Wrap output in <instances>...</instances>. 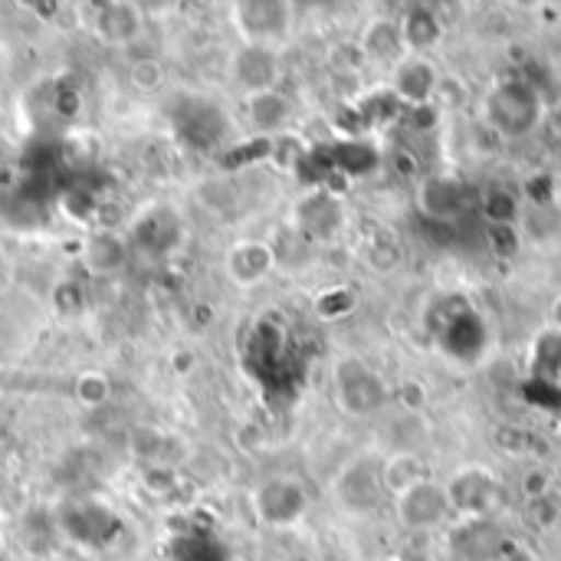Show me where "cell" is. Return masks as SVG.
<instances>
[{"label": "cell", "mask_w": 561, "mask_h": 561, "mask_svg": "<svg viewBox=\"0 0 561 561\" xmlns=\"http://www.w3.org/2000/svg\"><path fill=\"white\" fill-rule=\"evenodd\" d=\"M381 561H401V559H381Z\"/></svg>", "instance_id": "30"}, {"label": "cell", "mask_w": 561, "mask_h": 561, "mask_svg": "<svg viewBox=\"0 0 561 561\" xmlns=\"http://www.w3.org/2000/svg\"><path fill=\"white\" fill-rule=\"evenodd\" d=\"M447 516H450L447 490L434 480H424L414 490L398 496V519L408 533H431Z\"/></svg>", "instance_id": "6"}, {"label": "cell", "mask_w": 561, "mask_h": 561, "mask_svg": "<svg viewBox=\"0 0 561 561\" xmlns=\"http://www.w3.org/2000/svg\"><path fill=\"white\" fill-rule=\"evenodd\" d=\"M444 490H447L450 513H460L467 519L486 516L493 510L496 496H500V486H496L493 473H486L483 467H463V470H457Z\"/></svg>", "instance_id": "4"}, {"label": "cell", "mask_w": 561, "mask_h": 561, "mask_svg": "<svg viewBox=\"0 0 561 561\" xmlns=\"http://www.w3.org/2000/svg\"><path fill=\"white\" fill-rule=\"evenodd\" d=\"M131 243L151 256H161L168 250H174L181 243V220L174 217V210L161 207L151 210L148 217H141L131 230Z\"/></svg>", "instance_id": "14"}, {"label": "cell", "mask_w": 561, "mask_h": 561, "mask_svg": "<svg viewBox=\"0 0 561 561\" xmlns=\"http://www.w3.org/2000/svg\"><path fill=\"white\" fill-rule=\"evenodd\" d=\"M355 309V296L348 289H332L319 299V316L325 319H339V316H348Z\"/></svg>", "instance_id": "28"}, {"label": "cell", "mask_w": 561, "mask_h": 561, "mask_svg": "<svg viewBox=\"0 0 561 561\" xmlns=\"http://www.w3.org/2000/svg\"><path fill=\"white\" fill-rule=\"evenodd\" d=\"M276 76H279V62H276L273 46H253V43H247V46L237 53V59H233V79H237L250 95L273 92Z\"/></svg>", "instance_id": "12"}, {"label": "cell", "mask_w": 561, "mask_h": 561, "mask_svg": "<svg viewBox=\"0 0 561 561\" xmlns=\"http://www.w3.org/2000/svg\"><path fill=\"white\" fill-rule=\"evenodd\" d=\"M424 480H431V477H427L421 457H414V454H408V450H401V454H394V457H388V460L381 463V486H385V493H391L394 500H398L401 493L414 490V486L424 483Z\"/></svg>", "instance_id": "19"}, {"label": "cell", "mask_w": 561, "mask_h": 561, "mask_svg": "<svg viewBox=\"0 0 561 561\" xmlns=\"http://www.w3.org/2000/svg\"><path fill=\"white\" fill-rule=\"evenodd\" d=\"M417 207L421 214L437 227H454L467 207V187L460 178L450 174H431L417 187Z\"/></svg>", "instance_id": "7"}, {"label": "cell", "mask_w": 561, "mask_h": 561, "mask_svg": "<svg viewBox=\"0 0 561 561\" xmlns=\"http://www.w3.org/2000/svg\"><path fill=\"white\" fill-rule=\"evenodd\" d=\"M342 224H345V210H342L339 197H332L325 191H319L299 204V227L316 240H332L342 230Z\"/></svg>", "instance_id": "17"}, {"label": "cell", "mask_w": 561, "mask_h": 561, "mask_svg": "<svg viewBox=\"0 0 561 561\" xmlns=\"http://www.w3.org/2000/svg\"><path fill=\"white\" fill-rule=\"evenodd\" d=\"M62 529H66L76 542L95 549V546H105V542L122 529V523H118L108 510H102V506H79V510H72V513L62 519Z\"/></svg>", "instance_id": "15"}, {"label": "cell", "mask_w": 561, "mask_h": 561, "mask_svg": "<svg viewBox=\"0 0 561 561\" xmlns=\"http://www.w3.org/2000/svg\"><path fill=\"white\" fill-rule=\"evenodd\" d=\"M434 335H437L440 352L457 365H477L490 345V332H486L483 316L463 299H454L450 312L437 309Z\"/></svg>", "instance_id": "2"}, {"label": "cell", "mask_w": 561, "mask_h": 561, "mask_svg": "<svg viewBox=\"0 0 561 561\" xmlns=\"http://www.w3.org/2000/svg\"><path fill=\"white\" fill-rule=\"evenodd\" d=\"M227 266H230L233 283L253 286V283H260V279L270 273L273 253H270V247H263V243H240V247L230 250V263H227Z\"/></svg>", "instance_id": "20"}, {"label": "cell", "mask_w": 561, "mask_h": 561, "mask_svg": "<svg viewBox=\"0 0 561 561\" xmlns=\"http://www.w3.org/2000/svg\"><path fill=\"white\" fill-rule=\"evenodd\" d=\"M483 118L503 138H526L542 122V99L526 79H503L483 99Z\"/></svg>", "instance_id": "1"}, {"label": "cell", "mask_w": 561, "mask_h": 561, "mask_svg": "<svg viewBox=\"0 0 561 561\" xmlns=\"http://www.w3.org/2000/svg\"><path fill=\"white\" fill-rule=\"evenodd\" d=\"M135 26H138L135 10H131V7H122V3L105 7V10H102V16H99V33H102L105 39H112V43H125V39H131Z\"/></svg>", "instance_id": "24"}, {"label": "cell", "mask_w": 561, "mask_h": 561, "mask_svg": "<svg viewBox=\"0 0 561 561\" xmlns=\"http://www.w3.org/2000/svg\"><path fill=\"white\" fill-rule=\"evenodd\" d=\"M552 329H559L561 332V296L552 302Z\"/></svg>", "instance_id": "29"}, {"label": "cell", "mask_w": 561, "mask_h": 561, "mask_svg": "<svg viewBox=\"0 0 561 561\" xmlns=\"http://www.w3.org/2000/svg\"><path fill=\"white\" fill-rule=\"evenodd\" d=\"M398 26H401L404 53H411V56H424V53L437 49L440 39H444V23H440L437 10L427 7V3H411L401 13Z\"/></svg>", "instance_id": "13"}, {"label": "cell", "mask_w": 561, "mask_h": 561, "mask_svg": "<svg viewBox=\"0 0 561 561\" xmlns=\"http://www.w3.org/2000/svg\"><path fill=\"white\" fill-rule=\"evenodd\" d=\"M381 496H385L381 463H375V460H358L339 477V503L355 516L375 513L381 506Z\"/></svg>", "instance_id": "8"}, {"label": "cell", "mask_w": 561, "mask_h": 561, "mask_svg": "<svg viewBox=\"0 0 561 561\" xmlns=\"http://www.w3.org/2000/svg\"><path fill=\"white\" fill-rule=\"evenodd\" d=\"M559 424H561V414H559Z\"/></svg>", "instance_id": "31"}, {"label": "cell", "mask_w": 561, "mask_h": 561, "mask_svg": "<svg viewBox=\"0 0 561 561\" xmlns=\"http://www.w3.org/2000/svg\"><path fill=\"white\" fill-rule=\"evenodd\" d=\"M483 220L496 227H516L519 220V197L510 187H493L483 194Z\"/></svg>", "instance_id": "22"}, {"label": "cell", "mask_w": 561, "mask_h": 561, "mask_svg": "<svg viewBox=\"0 0 561 561\" xmlns=\"http://www.w3.org/2000/svg\"><path fill=\"white\" fill-rule=\"evenodd\" d=\"M174 128H178V135L187 145H194L197 151H207V148H214V145L224 141V135H227V115L214 102L184 99L174 108Z\"/></svg>", "instance_id": "5"}, {"label": "cell", "mask_w": 561, "mask_h": 561, "mask_svg": "<svg viewBox=\"0 0 561 561\" xmlns=\"http://www.w3.org/2000/svg\"><path fill=\"white\" fill-rule=\"evenodd\" d=\"M85 256H89V266H92V270L108 273V270H115V266L125 263V243L115 240L112 233H99V237L89 243Z\"/></svg>", "instance_id": "25"}, {"label": "cell", "mask_w": 561, "mask_h": 561, "mask_svg": "<svg viewBox=\"0 0 561 561\" xmlns=\"http://www.w3.org/2000/svg\"><path fill=\"white\" fill-rule=\"evenodd\" d=\"M335 394H339V404H342L345 414H352V417H371V414H378L385 408L388 385L362 358H345L335 368Z\"/></svg>", "instance_id": "3"}, {"label": "cell", "mask_w": 561, "mask_h": 561, "mask_svg": "<svg viewBox=\"0 0 561 561\" xmlns=\"http://www.w3.org/2000/svg\"><path fill=\"white\" fill-rule=\"evenodd\" d=\"M256 506H260V516L270 526H293V523H299L306 516L309 500H306L299 483H293V480H270L260 490Z\"/></svg>", "instance_id": "11"}, {"label": "cell", "mask_w": 561, "mask_h": 561, "mask_svg": "<svg viewBox=\"0 0 561 561\" xmlns=\"http://www.w3.org/2000/svg\"><path fill=\"white\" fill-rule=\"evenodd\" d=\"M233 13H237L233 20L240 23L247 43H253V46H273L276 39H283L289 33V7L286 3H273V0L240 3Z\"/></svg>", "instance_id": "9"}, {"label": "cell", "mask_w": 561, "mask_h": 561, "mask_svg": "<svg viewBox=\"0 0 561 561\" xmlns=\"http://www.w3.org/2000/svg\"><path fill=\"white\" fill-rule=\"evenodd\" d=\"M391 92L408 108L427 105L434 99V92H437V69L424 56H404L394 66V85H391Z\"/></svg>", "instance_id": "10"}, {"label": "cell", "mask_w": 561, "mask_h": 561, "mask_svg": "<svg viewBox=\"0 0 561 561\" xmlns=\"http://www.w3.org/2000/svg\"><path fill=\"white\" fill-rule=\"evenodd\" d=\"M178 561H224V549L214 539H178Z\"/></svg>", "instance_id": "26"}, {"label": "cell", "mask_w": 561, "mask_h": 561, "mask_svg": "<svg viewBox=\"0 0 561 561\" xmlns=\"http://www.w3.org/2000/svg\"><path fill=\"white\" fill-rule=\"evenodd\" d=\"M362 53L371 62L381 66H398L404 59V39H401V26L394 16H375L365 30H362Z\"/></svg>", "instance_id": "16"}, {"label": "cell", "mask_w": 561, "mask_h": 561, "mask_svg": "<svg viewBox=\"0 0 561 561\" xmlns=\"http://www.w3.org/2000/svg\"><path fill=\"white\" fill-rule=\"evenodd\" d=\"M529 375L536 385L546 388H559L561 385V332L559 329H546L536 335L533 342V355H529Z\"/></svg>", "instance_id": "18"}, {"label": "cell", "mask_w": 561, "mask_h": 561, "mask_svg": "<svg viewBox=\"0 0 561 561\" xmlns=\"http://www.w3.org/2000/svg\"><path fill=\"white\" fill-rule=\"evenodd\" d=\"M250 118L256 128L270 131V128H279L286 118H289V105L279 92H260L250 99Z\"/></svg>", "instance_id": "23"}, {"label": "cell", "mask_w": 561, "mask_h": 561, "mask_svg": "<svg viewBox=\"0 0 561 561\" xmlns=\"http://www.w3.org/2000/svg\"><path fill=\"white\" fill-rule=\"evenodd\" d=\"M486 243L496 256H516L519 253V237H516V227H496V224H486Z\"/></svg>", "instance_id": "27"}, {"label": "cell", "mask_w": 561, "mask_h": 561, "mask_svg": "<svg viewBox=\"0 0 561 561\" xmlns=\"http://www.w3.org/2000/svg\"><path fill=\"white\" fill-rule=\"evenodd\" d=\"M332 164L348 171L352 178H362V174H371L381 164V154L371 145H365V141H345V145L335 148Z\"/></svg>", "instance_id": "21"}]
</instances>
